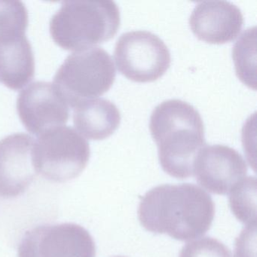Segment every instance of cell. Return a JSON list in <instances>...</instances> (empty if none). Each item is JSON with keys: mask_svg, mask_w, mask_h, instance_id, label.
I'll return each mask as SVG.
<instances>
[{"mask_svg": "<svg viewBox=\"0 0 257 257\" xmlns=\"http://www.w3.org/2000/svg\"><path fill=\"white\" fill-rule=\"evenodd\" d=\"M214 214L210 195L191 183L153 188L144 195L138 209L140 222L147 231L168 234L180 241L205 234Z\"/></svg>", "mask_w": 257, "mask_h": 257, "instance_id": "obj_1", "label": "cell"}, {"mask_svg": "<svg viewBox=\"0 0 257 257\" xmlns=\"http://www.w3.org/2000/svg\"><path fill=\"white\" fill-rule=\"evenodd\" d=\"M150 130L163 171L181 180L193 176L195 158L206 146L198 111L183 100H165L152 112Z\"/></svg>", "mask_w": 257, "mask_h": 257, "instance_id": "obj_2", "label": "cell"}, {"mask_svg": "<svg viewBox=\"0 0 257 257\" xmlns=\"http://www.w3.org/2000/svg\"><path fill=\"white\" fill-rule=\"evenodd\" d=\"M120 22L119 9L113 1H65L52 16L49 31L58 46L77 52L113 38Z\"/></svg>", "mask_w": 257, "mask_h": 257, "instance_id": "obj_3", "label": "cell"}, {"mask_svg": "<svg viewBox=\"0 0 257 257\" xmlns=\"http://www.w3.org/2000/svg\"><path fill=\"white\" fill-rule=\"evenodd\" d=\"M116 72L110 55L100 47L73 52L66 58L53 84L70 107L107 92Z\"/></svg>", "mask_w": 257, "mask_h": 257, "instance_id": "obj_4", "label": "cell"}, {"mask_svg": "<svg viewBox=\"0 0 257 257\" xmlns=\"http://www.w3.org/2000/svg\"><path fill=\"white\" fill-rule=\"evenodd\" d=\"M86 139L70 126L46 131L35 141L34 163L37 174L46 180L64 183L79 177L90 159Z\"/></svg>", "mask_w": 257, "mask_h": 257, "instance_id": "obj_5", "label": "cell"}, {"mask_svg": "<svg viewBox=\"0 0 257 257\" xmlns=\"http://www.w3.org/2000/svg\"><path fill=\"white\" fill-rule=\"evenodd\" d=\"M114 58L118 71L140 83L158 80L169 69L171 56L165 43L148 31L123 34L117 40Z\"/></svg>", "mask_w": 257, "mask_h": 257, "instance_id": "obj_6", "label": "cell"}, {"mask_svg": "<svg viewBox=\"0 0 257 257\" xmlns=\"http://www.w3.org/2000/svg\"><path fill=\"white\" fill-rule=\"evenodd\" d=\"M96 246L90 233L75 223L35 227L25 233L18 257H95Z\"/></svg>", "mask_w": 257, "mask_h": 257, "instance_id": "obj_7", "label": "cell"}, {"mask_svg": "<svg viewBox=\"0 0 257 257\" xmlns=\"http://www.w3.org/2000/svg\"><path fill=\"white\" fill-rule=\"evenodd\" d=\"M17 111L25 128L38 137L70 118V106L56 87L42 81L33 82L19 94Z\"/></svg>", "mask_w": 257, "mask_h": 257, "instance_id": "obj_8", "label": "cell"}, {"mask_svg": "<svg viewBox=\"0 0 257 257\" xmlns=\"http://www.w3.org/2000/svg\"><path fill=\"white\" fill-rule=\"evenodd\" d=\"M247 165L241 155L228 146H204L195 158L193 176L209 192L227 195L246 177Z\"/></svg>", "mask_w": 257, "mask_h": 257, "instance_id": "obj_9", "label": "cell"}, {"mask_svg": "<svg viewBox=\"0 0 257 257\" xmlns=\"http://www.w3.org/2000/svg\"><path fill=\"white\" fill-rule=\"evenodd\" d=\"M35 140L25 133L9 135L0 141V197L17 198L37 177L34 163Z\"/></svg>", "mask_w": 257, "mask_h": 257, "instance_id": "obj_10", "label": "cell"}, {"mask_svg": "<svg viewBox=\"0 0 257 257\" xmlns=\"http://www.w3.org/2000/svg\"><path fill=\"white\" fill-rule=\"evenodd\" d=\"M243 25L241 11L226 1H204L197 4L189 19L194 35L210 44L230 43L238 37Z\"/></svg>", "mask_w": 257, "mask_h": 257, "instance_id": "obj_11", "label": "cell"}, {"mask_svg": "<svg viewBox=\"0 0 257 257\" xmlns=\"http://www.w3.org/2000/svg\"><path fill=\"white\" fill-rule=\"evenodd\" d=\"M73 120L81 135L91 141H102L118 129L121 115L112 102L95 98L76 105L73 108Z\"/></svg>", "mask_w": 257, "mask_h": 257, "instance_id": "obj_12", "label": "cell"}, {"mask_svg": "<svg viewBox=\"0 0 257 257\" xmlns=\"http://www.w3.org/2000/svg\"><path fill=\"white\" fill-rule=\"evenodd\" d=\"M236 74L244 85L255 90V27L246 30L232 50Z\"/></svg>", "mask_w": 257, "mask_h": 257, "instance_id": "obj_13", "label": "cell"}, {"mask_svg": "<svg viewBox=\"0 0 257 257\" xmlns=\"http://www.w3.org/2000/svg\"><path fill=\"white\" fill-rule=\"evenodd\" d=\"M28 12L21 1H0V46L26 37Z\"/></svg>", "mask_w": 257, "mask_h": 257, "instance_id": "obj_14", "label": "cell"}, {"mask_svg": "<svg viewBox=\"0 0 257 257\" xmlns=\"http://www.w3.org/2000/svg\"><path fill=\"white\" fill-rule=\"evenodd\" d=\"M256 179L245 177L230 192L229 204L231 211L238 220L246 225L255 224Z\"/></svg>", "mask_w": 257, "mask_h": 257, "instance_id": "obj_15", "label": "cell"}, {"mask_svg": "<svg viewBox=\"0 0 257 257\" xmlns=\"http://www.w3.org/2000/svg\"><path fill=\"white\" fill-rule=\"evenodd\" d=\"M179 257H232L230 249L217 239L204 237L186 243Z\"/></svg>", "mask_w": 257, "mask_h": 257, "instance_id": "obj_16", "label": "cell"}, {"mask_svg": "<svg viewBox=\"0 0 257 257\" xmlns=\"http://www.w3.org/2000/svg\"><path fill=\"white\" fill-rule=\"evenodd\" d=\"M255 224L246 225L237 237L235 244V257H255L252 252L255 253V249H252V246L255 245Z\"/></svg>", "mask_w": 257, "mask_h": 257, "instance_id": "obj_17", "label": "cell"}, {"mask_svg": "<svg viewBox=\"0 0 257 257\" xmlns=\"http://www.w3.org/2000/svg\"><path fill=\"white\" fill-rule=\"evenodd\" d=\"M114 257H124V256H114Z\"/></svg>", "mask_w": 257, "mask_h": 257, "instance_id": "obj_18", "label": "cell"}]
</instances>
